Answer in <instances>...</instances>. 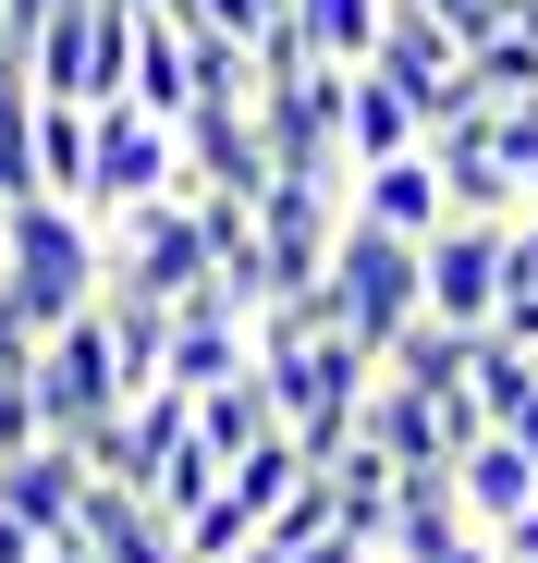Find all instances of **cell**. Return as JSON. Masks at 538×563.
<instances>
[{
	"label": "cell",
	"instance_id": "obj_1",
	"mask_svg": "<svg viewBox=\"0 0 538 563\" xmlns=\"http://www.w3.org/2000/svg\"><path fill=\"white\" fill-rule=\"evenodd\" d=\"M99 282H111V257H99V221L86 209H61V197H13L0 209V319L13 331H61V319H86L99 307Z\"/></svg>",
	"mask_w": 538,
	"mask_h": 563
},
{
	"label": "cell",
	"instance_id": "obj_2",
	"mask_svg": "<svg viewBox=\"0 0 538 563\" xmlns=\"http://www.w3.org/2000/svg\"><path fill=\"white\" fill-rule=\"evenodd\" d=\"M368 380H380V355H355L343 331H306V343H282V355H257V393H269V417H282V441H294L306 465H330V453L355 441Z\"/></svg>",
	"mask_w": 538,
	"mask_h": 563
},
{
	"label": "cell",
	"instance_id": "obj_3",
	"mask_svg": "<svg viewBox=\"0 0 538 563\" xmlns=\"http://www.w3.org/2000/svg\"><path fill=\"white\" fill-rule=\"evenodd\" d=\"M123 37H135V0H49V25L25 37V99L111 111L123 99Z\"/></svg>",
	"mask_w": 538,
	"mask_h": 563
},
{
	"label": "cell",
	"instance_id": "obj_4",
	"mask_svg": "<svg viewBox=\"0 0 538 563\" xmlns=\"http://www.w3.org/2000/svg\"><path fill=\"white\" fill-rule=\"evenodd\" d=\"M318 295H330V319H343L355 355H380V343L416 319V245H404V233H368V221H343V233H330V269H318Z\"/></svg>",
	"mask_w": 538,
	"mask_h": 563
},
{
	"label": "cell",
	"instance_id": "obj_5",
	"mask_svg": "<svg viewBox=\"0 0 538 563\" xmlns=\"http://www.w3.org/2000/svg\"><path fill=\"white\" fill-rule=\"evenodd\" d=\"M171 172H184V147H171V123H159V111H135V99L86 111V221L171 197Z\"/></svg>",
	"mask_w": 538,
	"mask_h": 563
},
{
	"label": "cell",
	"instance_id": "obj_6",
	"mask_svg": "<svg viewBox=\"0 0 538 563\" xmlns=\"http://www.w3.org/2000/svg\"><path fill=\"white\" fill-rule=\"evenodd\" d=\"M514 221H440L416 245V319H453V331H490V307L514 295V257H502Z\"/></svg>",
	"mask_w": 538,
	"mask_h": 563
},
{
	"label": "cell",
	"instance_id": "obj_7",
	"mask_svg": "<svg viewBox=\"0 0 538 563\" xmlns=\"http://www.w3.org/2000/svg\"><path fill=\"white\" fill-rule=\"evenodd\" d=\"M25 393H37V429H49V441H86V429H99V417L123 405V367H111V331H99V307H86V319H61V331L37 343Z\"/></svg>",
	"mask_w": 538,
	"mask_h": 563
},
{
	"label": "cell",
	"instance_id": "obj_8",
	"mask_svg": "<svg viewBox=\"0 0 538 563\" xmlns=\"http://www.w3.org/2000/svg\"><path fill=\"white\" fill-rule=\"evenodd\" d=\"M355 441H380L392 453V478H440L466 441H478V405L466 393H404V380H368V405H355Z\"/></svg>",
	"mask_w": 538,
	"mask_h": 563
},
{
	"label": "cell",
	"instance_id": "obj_9",
	"mask_svg": "<svg viewBox=\"0 0 538 563\" xmlns=\"http://www.w3.org/2000/svg\"><path fill=\"white\" fill-rule=\"evenodd\" d=\"M245 367H257V319L221 295V282H209V295H184V307H171V343H159V380L171 393H209V380H245Z\"/></svg>",
	"mask_w": 538,
	"mask_h": 563
},
{
	"label": "cell",
	"instance_id": "obj_10",
	"mask_svg": "<svg viewBox=\"0 0 538 563\" xmlns=\"http://www.w3.org/2000/svg\"><path fill=\"white\" fill-rule=\"evenodd\" d=\"M343 221H368V233H404V245H428L440 221V172H428V147H404V159H368V172H343Z\"/></svg>",
	"mask_w": 538,
	"mask_h": 563
},
{
	"label": "cell",
	"instance_id": "obj_11",
	"mask_svg": "<svg viewBox=\"0 0 538 563\" xmlns=\"http://www.w3.org/2000/svg\"><path fill=\"white\" fill-rule=\"evenodd\" d=\"M440 490H453V515H466V527L490 539L502 515H526V503H538V453H514L502 429H478V441H466L453 465H440Z\"/></svg>",
	"mask_w": 538,
	"mask_h": 563
},
{
	"label": "cell",
	"instance_id": "obj_12",
	"mask_svg": "<svg viewBox=\"0 0 538 563\" xmlns=\"http://www.w3.org/2000/svg\"><path fill=\"white\" fill-rule=\"evenodd\" d=\"M74 503H86V453L74 441H37V453L0 465V515L25 539H74Z\"/></svg>",
	"mask_w": 538,
	"mask_h": 563
},
{
	"label": "cell",
	"instance_id": "obj_13",
	"mask_svg": "<svg viewBox=\"0 0 538 563\" xmlns=\"http://www.w3.org/2000/svg\"><path fill=\"white\" fill-rule=\"evenodd\" d=\"M184 74H197V37L171 25L159 0H135V37H123V99H135V111H159V123H184V99H197Z\"/></svg>",
	"mask_w": 538,
	"mask_h": 563
},
{
	"label": "cell",
	"instance_id": "obj_14",
	"mask_svg": "<svg viewBox=\"0 0 538 563\" xmlns=\"http://www.w3.org/2000/svg\"><path fill=\"white\" fill-rule=\"evenodd\" d=\"M74 539L99 551V563H184V551H171V527H159L135 490H111V478H86V503H74Z\"/></svg>",
	"mask_w": 538,
	"mask_h": 563
},
{
	"label": "cell",
	"instance_id": "obj_15",
	"mask_svg": "<svg viewBox=\"0 0 538 563\" xmlns=\"http://www.w3.org/2000/svg\"><path fill=\"white\" fill-rule=\"evenodd\" d=\"M416 147V99L404 86H380L368 62L343 74V172H368V159H404Z\"/></svg>",
	"mask_w": 538,
	"mask_h": 563
},
{
	"label": "cell",
	"instance_id": "obj_16",
	"mask_svg": "<svg viewBox=\"0 0 538 563\" xmlns=\"http://www.w3.org/2000/svg\"><path fill=\"white\" fill-rule=\"evenodd\" d=\"M466 367H478V331H453V319H404L380 343V380H404V393H466Z\"/></svg>",
	"mask_w": 538,
	"mask_h": 563
},
{
	"label": "cell",
	"instance_id": "obj_17",
	"mask_svg": "<svg viewBox=\"0 0 538 563\" xmlns=\"http://www.w3.org/2000/svg\"><path fill=\"white\" fill-rule=\"evenodd\" d=\"M25 172H37V197L86 209V111L74 99H25Z\"/></svg>",
	"mask_w": 538,
	"mask_h": 563
},
{
	"label": "cell",
	"instance_id": "obj_18",
	"mask_svg": "<svg viewBox=\"0 0 538 563\" xmlns=\"http://www.w3.org/2000/svg\"><path fill=\"white\" fill-rule=\"evenodd\" d=\"M478 527L453 515V490H440V478H416L404 503H392V527H380V563H453Z\"/></svg>",
	"mask_w": 538,
	"mask_h": 563
},
{
	"label": "cell",
	"instance_id": "obj_19",
	"mask_svg": "<svg viewBox=\"0 0 538 563\" xmlns=\"http://www.w3.org/2000/svg\"><path fill=\"white\" fill-rule=\"evenodd\" d=\"M257 441H282V417H269V393H257V367H245V380H209V393H197V453L233 465V453H257Z\"/></svg>",
	"mask_w": 538,
	"mask_h": 563
},
{
	"label": "cell",
	"instance_id": "obj_20",
	"mask_svg": "<svg viewBox=\"0 0 538 563\" xmlns=\"http://www.w3.org/2000/svg\"><path fill=\"white\" fill-rule=\"evenodd\" d=\"M466 99H478V111L538 99V37H526V25H502V37H478V49H466Z\"/></svg>",
	"mask_w": 538,
	"mask_h": 563
},
{
	"label": "cell",
	"instance_id": "obj_21",
	"mask_svg": "<svg viewBox=\"0 0 538 563\" xmlns=\"http://www.w3.org/2000/svg\"><path fill=\"white\" fill-rule=\"evenodd\" d=\"M282 25H294L318 62H368V49H380V0H282Z\"/></svg>",
	"mask_w": 538,
	"mask_h": 563
},
{
	"label": "cell",
	"instance_id": "obj_22",
	"mask_svg": "<svg viewBox=\"0 0 538 563\" xmlns=\"http://www.w3.org/2000/svg\"><path fill=\"white\" fill-rule=\"evenodd\" d=\"M490 159H502V184L538 209V99H514V111H490Z\"/></svg>",
	"mask_w": 538,
	"mask_h": 563
},
{
	"label": "cell",
	"instance_id": "obj_23",
	"mask_svg": "<svg viewBox=\"0 0 538 563\" xmlns=\"http://www.w3.org/2000/svg\"><path fill=\"white\" fill-rule=\"evenodd\" d=\"M490 343H502V355H526V367H538V295H502V307H490Z\"/></svg>",
	"mask_w": 538,
	"mask_h": 563
},
{
	"label": "cell",
	"instance_id": "obj_24",
	"mask_svg": "<svg viewBox=\"0 0 538 563\" xmlns=\"http://www.w3.org/2000/svg\"><path fill=\"white\" fill-rule=\"evenodd\" d=\"M490 429H502V441H514V453H538V380H526V393H514V405H502V417H490Z\"/></svg>",
	"mask_w": 538,
	"mask_h": 563
},
{
	"label": "cell",
	"instance_id": "obj_25",
	"mask_svg": "<svg viewBox=\"0 0 538 563\" xmlns=\"http://www.w3.org/2000/svg\"><path fill=\"white\" fill-rule=\"evenodd\" d=\"M490 551H502V563H538V503H526V515H502V527H490Z\"/></svg>",
	"mask_w": 538,
	"mask_h": 563
},
{
	"label": "cell",
	"instance_id": "obj_26",
	"mask_svg": "<svg viewBox=\"0 0 538 563\" xmlns=\"http://www.w3.org/2000/svg\"><path fill=\"white\" fill-rule=\"evenodd\" d=\"M49 25V0H0V37H13V74H25V37Z\"/></svg>",
	"mask_w": 538,
	"mask_h": 563
},
{
	"label": "cell",
	"instance_id": "obj_27",
	"mask_svg": "<svg viewBox=\"0 0 538 563\" xmlns=\"http://www.w3.org/2000/svg\"><path fill=\"white\" fill-rule=\"evenodd\" d=\"M0 563H37V539H25V527H13V515H0Z\"/></svg>",
	"mask_w": 538,
	"mask_h": 563
},
{
	"label": "cell",
	"instance_id": "obj_28",
	"mask_svg": "<svg viewBox=\"0 0 538 563\" xmlns=\"http://www.w3.org/2000/svg\"><path fill=\"white\" fill-rule=\"evenodd\" d=\"M453 563H502V551H490V539H466V551H453Z\"/></svg>",
	"mask_w": 538,
	"mask_h": 563
},
{
	"label": "cell",
	"instance_id": "obj_29",
	"mask_svg": "<svg viewBox=\"0 0 538 563\" xmlns=\"http://www.w3.org/2000/svg\"><path fill=\"white\" fill-rule=\"evenodd\" d=\"M0 86H25V74H13V37H0Z\"/></svg>",
	"mask_w": 538,
	"mask_h": 563
}]
</instances>
